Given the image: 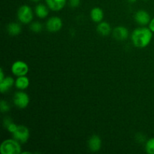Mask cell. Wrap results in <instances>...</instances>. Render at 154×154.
I'll use <instances>...</instances> for the list:
<instances>
[{"mask_svg":"<svg viewBox=\"0 0 154 154\" xmlns=\"http://www.w3.org/2000/svg\"><path fill=\"white\" fill-rule=\"evenodd\" d=\"M153 38V32L150 28H138L132 34V41L137 48H144L148 46Z\"/></svg>","mask_w":154,"mask_h":154,"instance_id":"1","label":"cell"},{"mask_svg":"<svg viewBox=\"0 0 154 154\" xmlns=\"http://www.w3.org/2000/svg\"><path fill=\"white\" fill-rule=\"evenodd\" d=\"M0 152L2 154H20L21 153L20 144L15 139H7L2 143Z\"/></svg>","mask_w":154,"mask_h":154,"instance_id":"2","label":"cell"},{"mask_svg":"<svg viewBox=\"0 0 154 154\" xmlns=\"http://www.w3.org/2000/svg\"><path fill=\"white\" fill-rule=\"evenodd\" d=\"M18 20L24 24H28L32 20L33 14L31 8L28 5H23L17 11Z\"/></svg>","mask_w":154,"mask_h":154,"instance_id":"3","label":"cell"},{"mask_svg":"<svg viewBox=\"0 0 154 154\" xmlns=\"http://www.w3.org/2000/svg\"><path fill=\"white\" fill-rule=\"evenodd\" d=\"M14 138L20 143H26L29 138V131L25 126L20 125L13 133Z\"/></svg>","mask_w":154,"mask_h":154,"instance_id":"4","label":"cell"},{"mask_svg":"<svg viewBox=\"0 0 154 154\" xmlns=\"http://www.w3.org/2000/svg\"><path fill=\"white\" fill-rule=\"evenodd\" d=\"M14 103L17 108L21 109L26 108L29 103V97L26 93L18 92L14 96Z\"/></svg>","mask_w":154,"mask_h":154,"instance_id":"5","label":"cell"},{"mask_svg":"<svg viewBox=\"0 0 154 154\" xmlns=\"http://www.w3.org/2000/svg\"><path fill=\"white\" fill-rule=\"evenodd\" d=\"M11 72L16 76H25L29 72V67L26 63L23 61H16L11 66Z\"/></svg>","mask_w":154,"mask_h":154,"instance_id":"6","label":"cell"},{"mask_svg":"<svg viewBox=\"0 0 154 154\" xmlns=\"http://www.w3.org/2000/svg\"><path fill=\"white\" fill-rule=\"evenodd\" d=\"M62 26H63V21L58 17H53L47 21L46 28L51 32L60 31L62 29Z\"/></svg>","mask_w":154,"mask_h":154,"instance_id":"7","label":"cell"},{"mask_svg":"<svg viewBox=\"0 0 154 154\" xmlns=\"http://www.w3.org/2000/svg\"><path fill=\"white\" fill-rule=\"evenodd\" d=\"M135 20L140 25H147L150 22V16L146 11L140 10L135 13Z\"/></svg>","mask_w":154,"mask_h":154,"instance_id":"8","label":"cell"},{"mask_svg":"<svg viewBox=\"0 0 154 154\" xmlns=\"http://www.w3.org/2000/svg\"><path fill=\"white\" fill-rule=\"evenodd\" d=\"M113 35L117 40L124 41L129 36V31L125 26H117L113 31Z\"/></svg>","mask_w":154,"mask_h":154,"instance_id":"9","label":"cell"},{"mask_svg":"<svg viewBox=\"0 0 154 154\" xmlns=\"http://www.w3.org/2000/svg\"><path fill=\"white\" fill-rule=\"evenodd\" d=\"M88 147L91 151H99L102 147V140L98 135H93L88 141Z\"/></svg>","mask_w":154,"mask_h":154,"instance_id":"10","label":"cell"},{"mask_svg":"<svg viewBox=\"0 0 154 154\" xmlns=\"http://www.w3.org/2000/svg\"><path fill=\"white\" fill-rule=\"evenodd\" d=\"M48 8L54 11L62 10L66 5V0H45Z\"/></svg>","mask_w":154,"mask_h":154,"instance_id":"11","label":"cell"},{"mask_svg":"<svg viewBox=\"0 0 154 154\" xmlns=\"http://www.w3.org/2000/svg\"><path fill=\"white\" fill-rule=\"evenodd\" d=\"M15 84L14 81L11 77H5L4 80L0 81V91L2 93H6L11 89V87Z\"/></svg>","mask_w":154,"mask_h":154,"instance_id":"12","label":"cell"},{"mask_svg":"<svg viewBox=\"0 0 154 154\" xmlns=\"http://www.w3.org/2000/svg\"><path fill=\"white\" fill-rule=\"evenodd\" d=\"M90 17L91 19L96 23H100L103 20L104 13L102 8L99 7L93 8L90 12Z\"/></svg>","mask_w":154,"mask_h":154,"instance_id":"13","label":"cell"},{"mask_svg":"<svg viewBox=\"0 0 154 154\" xmlns=\"http://www.w3.org/2000/svg\"><path fill=\"white\" fill-rule=\"evenodd\" d=\"M15 86L17 89L21 90H26L29 86V80L27 77L20 76L15 81Z\"/></svg>","mask_w":154,"mask_h":154,"instance_id":"14","label":"cell"},{"mask_svg":"<svg viewBox=\"0 0 154 154\" xmlns=\"http://www.w3.org/2000/svg\"><path fill=\"white\" fill-rule=\"evenodd\" d=\"M97 31L102 35L107 36L111 33V26L107 22H100L97 26Z\"/></svg>","mask_w":154,"mask_h":154,"instance_id":"15","label":"cell"},{"mask_svg":"<svg viewBox=\"0 0 154 154\" xmlns=\"http://www.w3.org/2000/svg\"><path fill=\"white\" fill-rule=\"evenodd\" d=\"M35 14L39 18L44 19L48 16L49 11H48V8L45 5L38 4L35 7Z\"/></svg>","mask_w":154,"mask_h":154,"instance_id":"16","label":"cell"},{"mask_svg":"<svg viewBox=\"0 0 154 154\" xmlns=\"http://www.w3.org/2000/svg\"><path fill=\"white\" fill-rule=\"evenodd\" d=\"M8 32L12 36L18 35L21 32V27L18 23H11L8 26Z\"/></svg>","mask_w":154,"mask_h":154,"instance_id":"17","label":"cell"},{"mask_svg":"<svg viewBox=\"0 0 154 154\" xmlns=\"http://www.w3.org/2000/svg\"><path fill=\"white\" fill-rule=\"evenodd\" d=\"M146 151L149 154H154V138H150L146 143Z\"/></svg>","mask_w":154,"mask_h":154,"instance_id":"18","label":"cell"},{"mask_svg":"<svg viewBox=\"0 0 154 154\" xmlns=\"http://www.w3.org/2000/svg\"><path fill=\"white\" fill-rule=\"evenodd\" d=\"M30 29L34 32H40L42 30V25L41 23L39 22H34L31 24L30 26Z\"/></svg>","mask_w":154,"mask_h":154,"instance_id":"19","label":"cell"},{"mask_svg":"<svg viewBox=\"0 0 154 154\" xmlns=\"http://www.w3.org/2000/svg\"><path fill=\"white\" fill-rule=\"evenodd\" d=\"M0 108H1V111L2 113L7 112L10 110V105L8 103V102L5 100H2L1 103H0Z\"/></svg>","mask_w":154,"mask_h":154,"instance_id":"20","label":"cell"},{"mask_svg":"<svg viewBox=\"0 0 154 154\" xmlns=\"http://www.w3.org/2000/svg\"><path fill=\"white\" fill-rule=\"evenodd\" d=\"M17 126H17L14 123H11L8 126L7 129L8 130L9 132H11V133H14V132L17 130Z\"/></svg>","mask_w":154,"mask_h":154,"instance_id":"21","label":"cell"},{"mask_svg":"<svg viewBox=\"0 0 154 154\" xmlns=\"http://www.w3.org/2000/svg\"><path fill=\"white\" fill-rule=\"evenodd\" d=\"M81 0H69V5L72 8H77L79 6Z\"/></svg>","mask_w":154,"mask_h":154,"instance_id":"22","label":"cell"},{"mask_svg":"<svg viewBox=\"0 0 154 154\" xmlns=\"http://www.w3.org/2000/svg\"><path fill=\"white\" fill-rule=\"evenodd\" d=\"M11 123H13V121H12L11 118H9V117H6V118H5L4 121H3V124H4L5 128L7 129L8 126Z\"/></svg>","mask_w":154,"mask_h":154,"instance_id":"23","label":"cell"},{"mask_svg":"<svg viewBox=\"0 0 154 154\" xmlns=\"http://www.w3.org/2000/svg\"><path fill=\"white\" fill-rule=\"evenodd\" d=\"M149 28L153 32H154V17L150 20V23H149Z\"/></svg>","mask_w":154,"mask_h":154,"instance_id":"24","label":"cell"},{"mask_svg":"<svg viewBox=\"0 0 154 154\" xmlns=\"http://www.w3.org/2000/svg\"><path fill=\"white\" fill-rule=\"evenodd\" d=\"M5 78V75H4V72H3V70L1 69V70H0V81H3L4 80V78Z\"/></svg>","mask_w":154,"mask_h":154,"instance_id":"25","label":"cell"},{"mask_svg":"<svg viewBox=\"0 0 154 154\" xmlns=\"http://www.w3.org/2000/svg\"><path fill=\"white\" fill-rule=\"evenodd\" d=\"M129 2H135L137 1V0H128Z\"/></svg>","mask_w":154,"mask_h":154,"instance_id":"26","label":"cell"},{"mask_svg":"<svg viewBox=\"0 0 154 154\" xmlns=\"http://www.w3.org/2000/svg\"><path fill=\"white\" fill-rule=\"evenodd\" d=\"M32 1H33V2H38V1H40V0H32Z\"/></svg>","mask_w":154,"mask_h":154,"instance_id":"27","label":"cell"},{"mask_svg":"<svg viewBox=\"0 0 154 154\" xmlns=\"http://www.w3.org/2000/svg\"><path fill=\"white\" fill-rule=\"evenodd\" d=\"M144 1H147V0H144Z\"/></svg>","mask_w":154,"mask_h":154,"instance_id":"28","label":"cell"}]
</instances>
